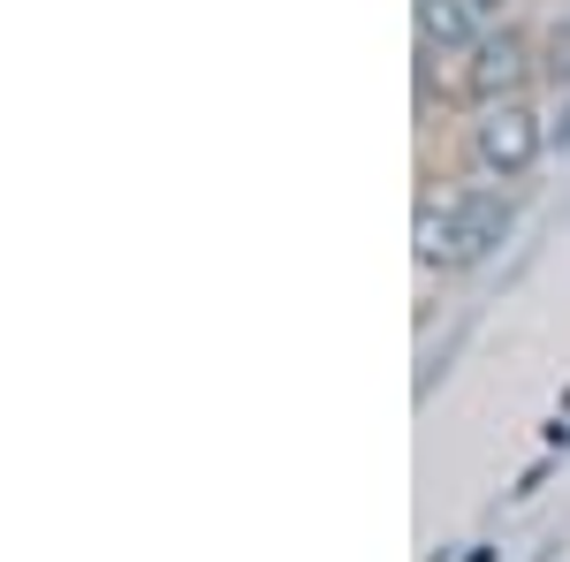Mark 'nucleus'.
I'll return each mask as SVG.
<instances>
[{
    "label": "nucleus",
    "mask_w": 570,
    "mask_h": 562,
    "mask_svg": "<svg viewBox=\"0 0 570 562\" xmlns=\"http://www.w3.org/2000/svg\"><path fill=\"white\" fill-rule=\"evenodd\" d=\"M518 228V198L494 190V183H456L419 206V266H441V274H472L487 266Z\"/></svg>",
    "instance_id": "nucleus-1"
},
{
    "label": "nucleus",
    "mask_w": 570,
    "mask_h": 562,
    "mask_svg": "<svg viewBox=\"0 0 570 562\" xmlns=\"http://www.w3.org/2000/svg\"><path fill=\"white\" fill-rule=\"evenodd\" d=\"M464 152H472V168H480L487 183H525V175L548 160V115H540L532 99H494V107L472 115Z\"/></svg>",
    "instance_id": "nucleus-2"
},
{
    "label": "nucleus",
    "mask_w": 570,
    "mask_h": 562,
    "mask_svg": "<svg viewBox=\"0 0 570 562\" xmlns=\"http://www.w3.org/2000/svg\"><path fill=\"white\" fill-rule=\"evenodd\" d=\"M540 85V39H525L518 23H502V31H487L472 46V61H464V99L472 107H494V99H525Z\"/></svg>",
    "instance_id": "nucleus-3"
},
{
    "label": "nucleus",
    "mask_w": 570,
    "mask_h": 562,
    "mask_svg": "<svg viewBox=\"0 0 570 562\" xmlns=\"http://www.w3.org/2000/svg\"><path fill=\"white\" fill-rule=\"evenodd\" d=\"M487 39V16L472 8V0H419V46L426 53H472V46Z\"/></svg>",
    "instance_id": "nucleus-4"
},
{
    "label": "nucleus",
    "mask_w": 570,
    "mask_h": 562,
    "mask_svg": "<svg viewBox=\"0 0 570 562\" xmlns=\"http://www.w3.org/2000/svg\"><path fill=\"white\" fill-rule=\"evenodd\" d=\"M540 85L570 91V16H556V23L540 31Z\"/></svg>",
    "instance_id": "nucleus-5"
},
{
    "label": "nucleus",
    "mask_w": 570,
    "mask_h": 562,
    "mask_svg": "<svg viewBox=\"0 0 570 562\" xmlns=\"http://www.w3.org/2000/svg\"><path fill=\"white\" fill-rule=\"evenodd\" d=\"M548 152H570V91H556L548 107Z\"/></svg>",
    "instance_id": "nucleus-6"
},
{
    "label": "nucleus",
    "mask_w": 570,
    "mask_h": 562,
    "mask_svg": "<svg viewBox=\"0 0 570 562\" xmlns=\"http://www.w3.org/2000/svg\"><path fill=\"white\" fill-rule=\"evenodd\" d=\"M540 486H548V464H532V472L518 479V486H510V494H518V502H532V494H540Z\"/></svg>",
    "instance_id": "nucleus-7"
},
{
    "label": "nucleus",
    "mask_w": 570,
    "mask_h": 562,
    "mask_svg": "<svg viewBox=\"0 0 570 562\" xmlns=\"http://www.w3.org/2000/svg\"><path fill=\"white\" fill-rule=\"evenodd\" d=\"M472 8H480L487 23H494V16H502V8H510V0H472Z\"/></svg>",
    "instance_id": "nucleus-8"
},
{
    "label": "nucleus",
    "mask_w": 570,
    "mask_h": 562,
    "mask_svg": "<svg viewBox=\"0 0 570 562\" xmlns=\"http://www.w3.org/2000/svg\"><path fill=\"white\" fill-rule=\"evenodd\" d=\"M464 562H494V548H487V540H480V548H472V555H464Z\"/></svg>",
    "instance_id": "nucleus-9"
}]
</instances>
